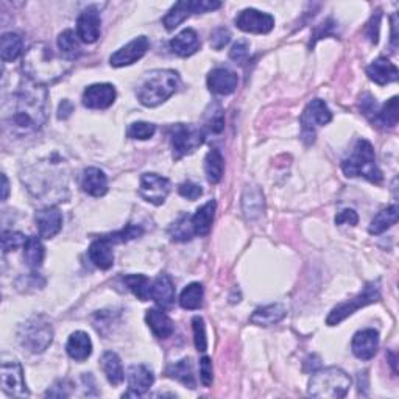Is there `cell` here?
<instances>
[{"instance_id": "36", "label": "cell", "mask_w": 399, "mask_h": 399, "mask_svg": "<svg viewBox=\"0 0 399 399\" xmlns=\"http://www.w3.org/2000/svg\"><path fill=\"white\" fill-rule=\"evenodd\" d=\"M22 51V38L18 33H5L0 38V55H2V61L10 63L14 61L20 55Z\"/></svg>"}, {"instance_id": "42", "label": "cell", "mask_w": 399, "mask_h": 399, "mask_svg": "<svg viewBox=\"0 0 399 399\" xmlns=\"http://www.w3.org/2000/svg\"><path fill=\"white\" fill-rule=\"evenodd\" d=\"M144 234L142 226L139 225H127L125 228H122L121 231H116V233H111V234H105V238L113 242L114 245L116 243H123V242H128L133 240L136 238H140V235Z\"/></svg>"}, {"instance_id": "49", "label": "cell", "mask_w": 399, "mask_h": 399, "mask_svg": "<svg viewBox=\"0 0 399 399\" xmlns=\"http://www.w3.org/2000/svg\"><path fill=\"white\" fill-rule=\"evenodd\" d=\"M178 192H180L181 197L188 198V200H192V202H194V200H197V198H200V197L203 195L202 186H198V184L192 183V181H186V183L180 184Z\"/></svg>"}, {"instance_id": "32", "label": "cell", "mask_w": 399, "mask_h": 399, "mask_svg": "<svg viewBox=\"0 0 399 399\" xmlns=\"http://www.w3.org/2000/svg\"><path fill=\"white\" fill-rule=\"evenodd\" d=\"M166 374L168 376V378L181 382L183 386H186L189 388H195L197 386L194 368H192L190 359H183L180 362H176V364L167 367Z\"/></svg>"}, {"instance_id": "24", "label": "cell", "mask_w": 399, "mask_h": 399, "mask_svg": "<svg viewBox=\"0 0 399 399\" xmlns=\"http://www.w3.org/2000/svg\"><path fill=\"white\" fill-rule=\"evenodd\" d=\"M81 188L91 197H103L108 192V178L103 170L90 167L81 176Z\"/></svg>"}, {"instance_id": "20", "label": "cell", "mask_w": 399, "mask_h": 399, "mask_svg": "<svg viewBox=\"0 0 399 399\" xmlns=\"http://www.w3.org/2000/svg\"><path fill=\"white\" fill-rule=\"evenodd\" d=\"M239 78L235 72L226 68H217L211 70L208 75V87L209 91L217 95H230L238 87Z\"/></svg>"}, {"instance_id": "38", "label": "cell", "mask_w": 399, "mask_h": 399, "mask_svg": "<svg viewBox=\"0 0 399 399\" xmlns=\"http://www.w3.org/2000/svg\"><path fill=\"white\" fill-rule=\"evenodd\" d=\"M206 178L211 184H217L223 176V156L217 149H212L204 158Z\"/></svg>"}, {"instance_id": "37", "label": "cell", "mask_w": 399, "mask_h": 399, "mask_svg": "<svg viewBox=\"0 0 399 399\" xmlns=\"http://www.w3.org/2000/svg\"><path fill=\"white\" fill-rule=\"evenodd\" d=\"M24 256L25 262L30 269H39L44 261V256H46V248H44L42 242L36 235L28 238L25 247H24Z\"/></svg>"}, {"instance_id": "5", "label": "cell", "mask_w": 399, "mask_h": 399, "mask_svg": "<svg viewBox=\"0 0 399 399\" xmlns=\"http://www.w3.org/2000/svg\"><path fill=\"white\" fill-rule=\"evenodd\" d=\"M351 387V378L338 367H329L317 372L309 381V395L314 398L340 399Z\"/></svg>"}, {"instance_id": "7", "label": "cell", "mask_w": 399, "mask_h": 399, "mask_svg": "<svg viewBox=\"0 0 399 399\" xmlns=\"http://www.w3.org/2000/svg\"><path fill=\"white\" fill-rule=\"evenodd\" d=\"M379 300H381L379 281H372V283H368L364 287V290L356 295L352 300L342 302V305H338L337 307L332 309L326 323L329 326H337V324L348 319V317H351L354 312H357L359 309L373 305V302H378Z\"/></svg>"}, {"instance_id": "18", "label": "cell", "mask_w": 399, "mask_h": 399, "mask_svg": "<svg viewBox=\"0 0 399 399\" xmlns=\"http://www.w3.org/2000/svg\"><path fill=\"white\" fill-rule=\"evenodd\" d=\"M128 391L123 396H142L154 382L152 369L145 365H131L127 372Z\"/></svg>"}, {"instance_id": "52", "label": "cell", "mask_w": 399, "mask_h": 399, "mask_svg": "<svg viewBox=\"0 0 399 399\" xmlns=\"http://www.w3.org/2000/svg\"><path fill=\"white\" fill-rule=\"evenodd\" d=\"M359 223V216L356 211L343 209L336 216V225H351L356 226Z\"/></svg>"}, {"instance_id": "51", "label": "cell", "mask_w": 399, "mask_h": 399, "mask_svg": "<svg viewBox=\"0 0 399 399\" xmlns=\"http://www.w3.org/2000/svg\"><path fill=\"white\" fill-rule=\"evenodd\" d=\"M72 387V383L68 381H58L55 382L51 388L47 390L46 396H54V398H68L70 395L69 388Z\"/></svg>"}, {"instance_id": "9", "label": "cell", "mask_w": 399, "mask_h": 399, "mask_svg": "<svg viewBox=\"0 0 399 399\" xmlns=\"http://www.w3.org/2000/svg\"><path fill=\"white\" fill-rule=\"evenodd\" d=\"M221 4L216 2V0H181L176 2L168 13L162 19V24L167 28L168 32L175 30L176 27L181 25L184 20L190 18L192 14H202L220 8Z\"/></svg>"}, {"instance_id": "17", "label": "cell", "mask_w": 399, "mask_h": 399, "mask_svg": "<svg viewBox=\"0 0 399 399\" xmlns=\"http://www.w3.org/2000/svg\"><path fill=\"white\" fill-rule=\"evenodd\" d=\"M379 348V332L374 329H364L359 331L352 337L351 350L352 354L360 360H369L374 357Z\"/></svg>"}, {"instance_id": "27", "label": "cell", "mask_w": 399, "mask_h": 399, "mask_svg": "<svg viewBox=\"0 0 399 399\" xmlns=\"http://www.w3.org/2000/svg\"><path fill=\"white\" fill-rule=\"evenodd\" d=\"M216 209H217L216 200H211V202L204 203L202 208L197 209V212L192 216V226H194L195 235L204 238V235L209 234L214 217H216Z\"/></svg>"}, {"instance_id": "12", "label": "cell", "mask_w": 399, "mask_h": 399, "mask_svg": "<svg viewBox=\"0 0 399 399\" xmlns=\"http://www.w3.org/2000/svg\"><path fill=\"white\" fill-rule=\"evenodd\" d=\"M170 194V181L158 173H144L140 176L139 195L152 204H162Z\"/></svg>"}, {"instance_id": "13", "label": "cell", "mask_w": 399, "mask_h": 399, "mask_svg": "<svg viewBox=\"0 0 399 399\" xmlns=\"http://www.w3.org/2000/svg\"><path fill=\"white\" fill-rule=\"evenodd\" d=\"M0 376H2V390L6 395L16 398L30 396V391L25 386L24 369L19 362H4Z\"/></svg>"}, {"instance_id": "43", "label": "cell", "mask_w": 399, "mask_h": 399, "mask_svg": "<svg viewBox=\"0 0 399 399\" xmlns=\"http://www.w3.org/2000/svg\"><path fill=\"white\" fill-rule=\"evenodd\" d=\"M154 133H156V125H153L150 122H133L127 130V136L130 139L147 140L153 137Z\"/></svg>"}, {"instance_id": "34", "label": "cell", "mask_w": 399, "mask_h": 399, "mask_svg": "<svg viewBox=\"0 0 399 399\" xmlns=\"http://www.w3.org/2000/svg\"><path fill=\"white\" fill-rule=\"evenodd\" d=\"M243 212L248 219L259 217L264 211V195L257 188H248L242 198Z\"/></svg>"}, {"instance_id": "16", "label": "cell", "mask_w": 399, "mask_h": 399, "mask_svg": "<svg viewBox=\"0 0 399 399\" xmlns=\"http://www.w3.org/2000/svg\"><path fill=\"white\" fill-rule=\"evenodd\" d=\"M100 13L95 6H87L86 10L81 11L77 19V35L78 38L86 42L92 44L100 38Z\"/></svg>"}, {"instance_id": "26", "label": "cell", "mask_w": 399, "mask_h": 399, "mask_svg": "<svg viewBox=\"0 0 399 399\" xmlns=\"http://www.w3.org/2000/svg\"><path fill=\"white\" fill-rule=\"evenodd\" d=\"M66 351L75 362H85L92 354L91 337L83 331L73 332L68 340V345H66Z\"/></svg>"}, {"instance_id": "10", "label": "cell", "mask_w": 399, "mask_h": 399, "mask_svg": "<svg viewBox=\"0 0 399 399\" xmlns=\"http://www.w3.org/2000/svg\"><path fill=\"white\" fill-rule=\"evenodd\" d=\"M332 121V113L328 108L326 103L320 99H315L307 103L301 114V136L306 140L307 144L314 142L315 139V131L323 125H328Z\"/></svg>"}, {"instance_id": "50", "label": "cell", "mask_w": 399, "mask_h": 399, "mask_svg": "<svg viewBox=\"0 0 399 399\" xmlns=\"http://www.w3.org/2000/svg\"><path fill=\"white\" fill-rule=\"evenodd\" d=\"M200 381L204 387L212 386V362L206 356L200 360Z\"/></svg>"}, {"instance_id": "1", "label": "cell", "mask_w": 399, "mask_h": 399, "mask_svg": "<svg viewBox=\"0 0 399 399\" xmlns=\"http://www.w3.org/2000/svg\"><path fill=\"white\" fill-rule=\"evenodd\" d=\"M47 90L39 85L22 86L13 100L4 105V125L13 135L27 136L38 131L47 119Z\"/></svg>"}, {"instance_id": "30", "label": "cell", "mask_w": 399, "mask_h": 399, "mask_svg": "<svg viewBox=\"0 0 399 399\" xmlns=\"http://www.w3.org/2000/svg\"><path fill=\"white\" fill-rule=\"evenodd\" d=\"M286 315L287 309L283 305H270L256 309L250 317V321L257 326H271V324L279 323Z\"/></svg>"}, {"instance_id": "31", "label": "cell", "mask_w": 399, "mask_h": 399, "mask_svg": "<svg viewBox=\"0 0 399 399\" xmlns=\"http://www.w3.org/2000/svg\"><path fill=\"white\" fill-rule=\"evenodd\" d=\"M100 367L103 369V373H105L106 379L109 381L111 386H119V383L123 382L125 379V373H123V367H122V362L117 356L116 352L113 351H106L103 354L102 359H100Z\"/></svg>"}, {"instance_id": "28", "label": "cell", "mask_w": 399, "mask_h": 399, "mask_svg": "<svg viewBox=\"0 0 399 399\" xmlns=\"http://www.w3.org/2000/svg\"><path fill=\"white\" fill-rule=\"evenodd\" d=\"M369 119H372V122L376 125V127H379L382 130L393 128L399 121L398 97H391L387 103H383L379 109L374 111L373 116L369 117Z\"/></svg>"}, {"instance_id": "45", "label": "cell", "mask_w": 399, "mask_h": 399, "mask_svg": "<svg viewBox=\"0 0 399 399\" xmlns=\"http://www.w3.org/2000/svg\"><path fill=\"white\" fill-rule=\"evenodd\" d=\"M28 238L18 231H4L2 233V250L4 253L16 250L19 247H25Z\"/></svg>"}, {"instance_id": "48", "label": "cell", "mask_w": 399, "mask_h": 399, "mask_svg": "<svg viewBox=\"0 0 399 399\" xmlns=\"http://www.w3.org/2000/svg\"><path fill=\"white\" fill-rule=\"evenodd\" d=\"M248 55H250V46L248 41L245 39L235 42L230 50V58L235 63H243L248 58Z\"/></svg>"}, {"instance_id": "6", "label": "cell", "mask_w": 399, "mask_h": 399, "mask_svg": "<svg viewBox=\"0 0 399 399\" xmlns=\"http://www.w3.org/2000/svg\"><path fill=\"white\" fill-rule=\"evenodd\" d=\"M19 342L22 348L33 354L46 351L54 342V326L47 317L35 315L19 328Z\"/></svg>"}, {"instance_id": "25", "label": "cell", "mask_w": 399, "mask_h": 399, "mask_svg": "<svg viewBox=\"0 0 399 399\" xmlns=\"http://www.w3.org/2000/svg\"><path fill=\"white\" fill-rule=\"evenodd\" d=\"M170 49L178 56H190L200 50V38L195 30L192 28H184L175 38L170 41Z\"/></svg>"}, {"instance_id": "3", "label": "cell", "mask_w": 399, "mask_h": 399, "mask_svg": "<svg viewBox=\"0 0 399 399\" xmlns=\"http://www.w3.org/2000/svg\"><path fill=\"white\" fill-rule=\"evenodd\" d=\"M181 80L178 72L172 69L152 70L140 81L136 95L144 106L154 108L168 100L180 90Z\"/></svg>"}, {"instance_id": "14", "label": "cell", "mask_w": 399, "mask_h": 399, "mask_svg": "<svg viewBox=\"0 0 399 399\" xmlns=\"http://www.w3.org/2000/svg\"><path fill=\"white\" fill-rule=\"evenodd\" d=\"M149 46H150V41L147 36H137V38L128 42L127 46L119 49L116 54L111 55L109 63L113 68H125V66L135 64L147 54Z\"/></svg>"}, {"instance_id": "54", "label": "cell", "mask_w": 399, "mask_h": 399, "mask_svg": "<svg viewBox=\"0 0 399 399\" xmlns=\"http://www.w3.org/2000/svg\"><path fill=\"white\" fill-rule=\"evenodd\" d=\"M73 113V105L70 100H63L58 108V119H68Z\"/></svg>"}, {"instance_id": "29", "label": "cell", "mask_w": 399, "mask_h": 399, "mask_svg": "<svg viewBox=\"0 0 399 399\" xmlns=\"http://www.w3.org/2000/svg\"><path fill=\"white\" fill-rule=\"evenodd\" d=\"M145 321L149 324V328L158 338H168L173 334L175 326L173 321L162 312L159 309H149L145 314Z\"/></svg>"}, {"instance_id": "11", "label": "cell", "mask_w": 399, "mask_h": 399, "mask_svg": "<svg viewBox=\"0 0 399 399\" xmlns=\"http://www.w3.org/2000/svg\"><path fill=\"white\" fill-rule=\"evenodd\" d=\"M234 22L239 30L256 35H267L273 30V27H275V18H273L271 14L262 13L254 8H247L240 11Z\"/></svg>"}, {"instance_id": "15", "label": "cell", "mask_w": 399, "mask_h": 399, "mask_svg": "<svg viewBox=\"0 0 399 399\" xmlns=\"http://www.w3.org/2000/svg\"><path fill=\"white\" fill-rule=\"evenodd\" d=\"M116 90L109 83H97L87 86L83 92V105L90 109H106L116 100Z\"/></svg>"}, {"instance_id": "40", "label": "cell", "mask_w": 399, "mask_h": 399, "mask_svg": "<svg viewBox=\"0 0 399 399\" xmlns=\"http://www.w3.org/2000/svg\"><path fill=\"white\" fill-rule=\"evenodd\" d=\"M203 297H204L203 286L200 283H192V284L184 287V290L181 292L180 305H181L183 309L195 310V309L202 307Z\"/></svg>"}, {"instance_id": "19", "label": "cell", "mask_w": 399, "mask_h": 399, "mask_svg": "<svg viewBox=\"0 0 399 399\" xmlns=\"http://www.w3.org/2000/svg\"><path fill=\"white\" fill-rule=\"evenodd\" d=\"M36 225H38L39 238L51 239L61 231L63 228V214L55 206H49L36 212Z\"/></svg>"}, {"instance_id": "4", "label": "cell", "mask_w": 399, "mask_h": 399, "mask_svg": "<svg viewBox=\"0 0 399 399\" xmlns=\"http://www.w3.org/2000/svg\"><path fill=\"white\" fill-rule=\"evenodd\" d=\"M342 170L350 178L364 176L369 183L379 184L382 181V172L376 164V154L372 142L367 139H359L350 156L342 162Z\"/></svg>"}, {"instance_id": "35", "label": "cell", "mask_w": 399, "mask_h": 399, "mask_svg": "<svg viewBox=\"0 0 399 399\" xmlns=\"http://www.w3.org/2000/svg\"><path fill=\"white\" fill-rule=\"evenodd\" d=\"M58 49H60L63 58L68 61H73L81 55V47L78 42V35L73 30H64L58 36Z\"/></svg>"}, {"instance_id": "46", "label": "cell", "mask_w": 399, "mask_h": 399, "mask_svg": "<svg viewBox=\"0 0 399 399\" xmlns=\"http://www.w3.org/2000/svg\"><path fill=\"white\" fill-rule=\"evenodd\" d=\"M206 128L209 133L214 135H219V133L223 131L225 128V117H223V109L219 105L212 108V113L208 114V121H206Z\"/></svg>"}, {"instance_id": "8", "label": "cell", "mask_w": 399, "mask_h": 399, "mask_svg": "<svg viewBox=\"0 0 399 399\" xmlns=\"http://www.w3.org/2000/svg\"><path fill=\"white\" fill-rule=\"evenodd\" d=\"M170 139H172L173 158L181 159L188 156V154H192L204 144L206 131L203 128L195 127V125L178 123L173 127Z\"/></svg>"}, {"instance_id": "56", "label": "cell", "mask_w": 399, "mask_h": 399, "mask_svg": "<svg viewBox=\"0 0 399 399\" xmlns=\"http://www.w3.org/2000/svg\"><path fill=\"white\" fill-rule=\"evenodd\" d=\"M2 200L5 202L6 198H8V194H10V183H8V178H6V175L2 173Z\"/></svg>"}, {"instance_id": "44", "label": "cell", "mask_w": 399, "mask_h": 399, "mask_svg": "<svg viewBox=\"0 0 399 399\" xmlns=\"http://www.w3.org/2000/svg\"><path fill=\"white\" fill-rule=\"evenodd\" d=\"M192 329H194V342L198 352H204L208 348V337H206V324L202 317L192 319Z\"/></svg>"}, {"instance_id": "41", "label": "cell", "mask_w": 399, "mask_h": 399, "mask_svg": "<svg viewBox=\"0 0 399 399\" xmlns=\"http://www.w3.org/2000/svg\"><path fill=\"white\" fill-rule=\"evenodd\" d=\"M194 226H192V216H181L170 228V238L176 242H188L194 238Z\"/></svg>"}, {"instance_id": "22", "label": "cell", "mask_w": 399, "mask_h": 399, "mask_svg": "<svg viewBox=\"0 0 399 399\" xmlns=\"http://www.w3.org/2000/svg\"><path fill=\"white\" fill-rule=\"evenodd\" d=\"M368 78L374 81L376 85L386 86L388 83H395L399 78V70L396 66L387 58H378L367 68Z\"/></svg>"}, {"instance_id": "33", "label": "cell", "mask_w": 399, "mask_h": 399, "mask_svg": "<svg viewBox=\"0 0 399 399\" xmlns=\"http://www.w3.org/2000/svg\"><path fill=\"white\" fill-rule=\"evenodd\" d=\"M399 217V208L396 204L393 206H388V208L382 209L378 216H376L372 223H369L368 231L369 234H374V235H379L382 233H386L388 228L393 226Z\"/></svg>"}, {"instance_id": "53", "label": "cell", "mask_w": 399, "mask_h": 399, "mask_svg": "<svg viewBox=\"0 0 399 399\" xmlns=\"http://www.w3.org/2000/svg\"><path fill=\"white\" fill-rule=\"evenodd\" d=\"M379 22H381V14L379 11L376 13V16L372 18V20L368 22L367 25V33L368 38L373 44H378V38H379Z\"/></svg>"}, {"instance_id": "55", "label": "cell", "mask_w": 399, "mask_h": 399, "mask_svg": "<svg viewBox=\"0 0 399 399\" xmlns=\"http://www.w3.org/2000/svg\"><path fill=\"white\" fill-rule=\"evenodd\" d=\"M391 46L398 47V14L391 16Z\"/></svg>"}, {"instance_id": "23", "label": "cell", "mask_w": 399, "mask_h": 399, "mask_svg": "<svg viewBox=\"0 0 399 399\" xmlns=\"http://www.w3.org/2000/svg\"><path fill=\"white\" fill-rule=\"evenodd\" d=\"M150 298L161 309H170L175 302V284L168 275H159L152 283Z\"/></svg>"}, {"instance_id": "47", "label": "cell", "mask_w": 399, "mask_h": 399, "mask_svg": "<svg viewBox=\"0 0 399 399\" xmlns=\"http://www.w3.org/2000/svg\"><path fill=\"white\" fill-rule=\"evenodd\" d=\"M231 41V32L225 27H219L211 33V46L214 50H221Z\"/></svg>"}, {"instance_id": "2", "label": "cell", "mask_w": 399, "mask_h": 399, "mask_svg": "<svg viewBox=\"0 0 399 399\" xmlns=\"http://www.w3.org/2000/svg\"><path fill=\"white\" fill-rule=\"evenodd\" d=\"M22 69L32 83L46 86L60 80L70 69V63L66 58H58L47 44L39 42L27 51Z\"/></svg>"}, {"instance_id": "39", "label": "cell", "mask_w": 399, "mask_h": 399, "mask_svg": "<svg viewBox=\"0 0 399 399\" xmlns=\"http://www.w3.org/2000/svg\"><path fill=\"white\" fill-rule=\"evenodd\" d=\"M123 284L128 287L131 293L137 297L140 301L150 300L152 295V283L150 279L144 275H127L123 276Z\"/></svg>"}, {"instance_id": "21", "label": "cell", "mask_w": 399, "mask_h": 399, "mask_svg": "<svg viewBox=\"0 0 399 399\" xmlns=\"http://www.w3.org/2000/svg\"><path fill=\"white\" fill-rule=\"evenodd\" d=\"M113 242H109L105 235L95 239L90 250H87V254H90L91 262L95 267L100 270H109L114 265V251H113Z\"/></svg>"}]
</instances>
